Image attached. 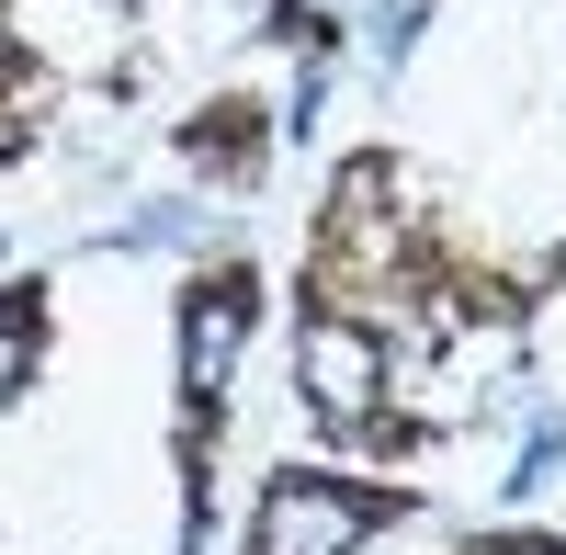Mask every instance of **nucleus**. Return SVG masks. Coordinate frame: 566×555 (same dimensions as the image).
I'll use <instances>...</instances> for the list:
<instances>
[{
	"label": "nucleus",
	"instance_id": "nucleus-7",
	"mask_svg": "<svg viewBox=\"0 0 566 555\" xmlns=\"http://www.w3.org/2000/svg\"><path fill=\"white\" fill-rule=\"evenodd\" d=\"M453 555H566V533H464Z\"/></svg>",
	"mask_w": 566,
	"mask_h": 555
},
{
	"label": "nucleus",
	"instance_id": "nucleus-5",
	"mask_svg": "<svg viewBox=\"0 0 566 555\" xmlns=\"http://www.w3.org/2000/svg\"><path fill=\"white\" fill-rule=\"evenodd\" d=\"M57 57H45V45H23L12 23H0V159H23L45 125H57Z\"/></svg>",
	"mask_w": 566,
	"mask_h": 555
},
{
	"label": "nucleus",
	"instance_id": "nucleus-8",
	"mask_svg": "<svg viewBox=\"0 0 566 555\" xmlns=\"http://www.w3.org/2000/svg\"><path fill=\"white\" fill-rule=\"evenodd\" d=\"M397 23H419V0H397Z\"/></svg>",
	"mask_w": 566,
	"mask_h": 555
},
{
	"label": "nucleus",
	"instance_id": "nucleus-9",
	"mask_svg": "<svg viewBox=\"0 0 566 555\" xmlns=\"http://www.w3.org/2000/svg\"><path fill=\"white\" fill-rule=\"evenodd\" d=\"M12 12H23V0H0V23H12Z\"/></svg>",
	"mask_w": 566,
	"mask_h": 555
},
{
	"label": "nucleus",
	"instance_id": "nucleus-3",
	"mask_svg": "<svg viewBox=\"0 0 566 555\" xmlns=\"http://www.w3.org/2000/svg\"><path fill=\"white\" fill-rule=\"evenodd\" d=\"M419 499L386 477H340V465H272L250 499V544L239 555H363L374 533H408Z\"/></svg>",
	"mask_w": 566,
	"mask_h": 555
},
{
	"label": "nucleus",
	"instance_id": "nucleus-6",
	"mask_svg": "<svg viewBox=\"0 0 566 555\" xmlns=\"http://www.w3.org/2000/svg\"><path fill=\"white\" fill-rule=\"evenodd\" d=\"M45 329H57L45 284H0V408H23V386L45 375Z\"/></svg>",
	"mask_w": 566,
	"mask_h": 555
},
{
	"label": "nucleus",
	"instance_id": "nucleus-2",
	"mask_svg": "<svg viewBox=\"0 0 566 555\" xmlns=\"http://www.w3.org/2000/svg\"><path fill=\"white\" fill-rule=\"evenodd\" d=\"M261 329V272L250 261H205L181 284V511H205L216 477V431H227V375Z\"/></svg>",
	"mask_w": 566,
	"mask_h": 555
},
{
	"label": "nucleus",
	"instance_id": "nucleus-1",
	"mask_svg": "<svg viewBox=\"0 0 566 555\" xmlns=\"http://www.w3.org/2000/svg\"><path fill=\"white\" fill-rule=\"evenodd\" d=\"M295 397H306V420L340 442V453H374V465H397V453L431 442L397 408V329H386V317L295 306Z\"/></svg>",
	"mask_w": 566,
	"mask_h": 555
},
{
	"label": "nucleus",
	"instance_id": "nucleus-4",
	"mask_svg": "<svg viewBox=\"0 0 566 555\" xmlns=\"http://www.w3.org/2000/svg\"><path fill=\"white\" fill-rule=\"evenodd\" d=\"M170 148L193 181H216V193H250V181L272 170V103L261 91H216V103H193L170 125Z\"/></svg>",
	"mask_w": 566,
	"mask_h": 555
}]
</instances>
